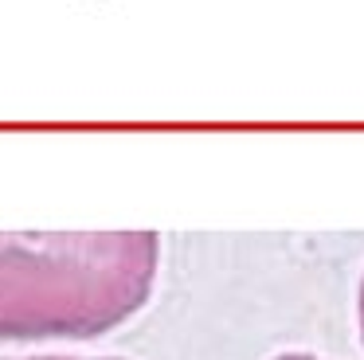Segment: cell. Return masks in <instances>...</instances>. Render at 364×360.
<instances>
[{
  "instance_id": "cell-1",
  "label": "cell",
  "mask_w": 364,
  "mask_h": 360,
  "mask_svg": "<svg viewBox=\"0 0 364 360\" xmlns=\"http://www.w3.org/2000/svg\"><path fill=\"white\" fill-rule=\"evenodd\" d=\"M161 235H0V341H90L153 297Z\"/></svg>"
},
{
  "instance_id": "cell-2",
  "label": "cell",
  "mask_w": 364,
  "mask_h": 360,
  "mask_svg": "<svg viewBox=\"0 0 364 360\" xmlns=\"http://www.w3.org/2000/svg\"><path fill=\"white\" fill-rule=\"evenodd\" d=\"M0 360H118V356H63V352H51V356H0Z\"/></svg>"
},
{
  "instance_id": "cell-3",
  "label": "cell",
  "mask_w": 364,
  "mask_h": 360,
  "mask_svg": "<svg viewBox=\"0 0 364 360\" xmlns=\"http://www.w3.org/2000/svg\"><path fill=\"white\" fill-rule=\"evenodd\" d=\"M356 321H360V341H364V278H360V297H356Z\"/></svg>"
},
{
  "instance_id": "cell-4",
  "label": "cell",
  "mask_w": 364,
  "mask_h": 360,
  "mask_svg": "<svg viewBox=\"0 0 364 360\" xmlns=\"http://www.w3.org/2000/svg\"><path fill=\"white\" fill-rule=\"evenodd\" d=\"M274 360H321V356H314V352H282V356H274Z\"/></svg>"
}]
</instances>
